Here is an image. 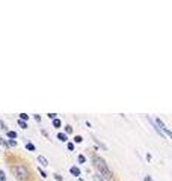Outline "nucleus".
Here are the masks:
<instances>
[{"mask_svg":"<svg viewBox=\"0 0 172 181\" xmlns=\"http://www.w3.org/2000/svg\"><path fill=\"white\" fill-rule=\"evenodd\" d=\"M92 162H94V165H95V167L98 169V175H100L104 181H112V172H110V169L107 167V165H106V162L101 158V157H98V156H94L92 157Z\"/></svg>","mask_w":172,"mask_h":181,"instance_id":"nucleus-1","label":"nucleus"},{"mask_svg":"<svg viewBox=\"0 0 172 181\" xmlns=\"http://www.w3.org/2000/svg\"><path fill=\"white\" fill-rule=\"evenodd\" d=\"M12 172H14V173H15V177H17L18 180H21V181L29 180V177H30L29 169H27L26 166H23V165H17V166H14V167H12Z\"/></svg>","mask_w":172,"mask_h":181,"instance_id":"nucleus-2","label":"nucleus"},{"mask_svg":"<svg viewBox=\"0 0 172 181\" xmlns=\"http://www.w3.org/2000/svg\"><path fill=\"white\" fill-rule=\"evenodd\" d=\"M70 172H71V175H74V177H80V169H78L77 166H71Z\"/></svg>","mask_w":172,"mask_h":181,"instance_id":"nucleus-3","label":"nucleus"},{"mask_svg":"<svg viewBox=\"0 0 172 181\" xmlns=\"http://www.w3.org/2000/svg\"><path fill=\"white\" fill-rule=\"evenodd\" d=\"M154 124H156V127H158V128H160L162 131H163L164 128H168V127L164 125V122H163V121H162V119H158V118L156 119V122H154Z\"/></svg>","mask_w":172,"mask_h":181,"instance_id":"nucleus-4","label":"nucleus"},{"mask_svg":"<svg viewBox=\"0 0 172 181\" xmlns=\"http://www.w3.org/2000/svg\"><path fill=\"white\" fill-rule=\"evenodd\" d=\"M38 162H39L41 166H48V160L45 158L44 156H38Z\"/></svg>","mask_w":172,"mask_h":181,"instance_id":"nucleus-5","label":"nucleus"},{"mask_svg":"<svg viewBox=\"0 0 172 181\" xmlns=\"http://www.w3.org/2000/svg\"><path fill=\"white\" fill-rule=\"evenodd\" d=\"M59 140H61V142H67L68 140V136L65 135V133H57V136H56Z\"/></svg>","mask_w":172,"mask_h":181,"instance_id":"nucleus-6","label":"nucleus"},{"mask_svg":"<svg viewBox=\"0 0 172 181\" xmlns=\"http://www.w3.org/2000/svg\"><path fill=\"white\" fill-rule=\"evenodd\" d=\"M6 136H8L11 140H14V139H17V133H15V131H11V130H8V131H6Z\"/></svg>","mask_w":172,"mask_h":181,"instance_id":"nucleus-7","label":"nucleus"},{"mask_svg":"<svg viewBox=\"0 0 172 181\" xmlns=\"http://www.w3.org/2000/svg\"><path fill=\"white\" fill-rule=\"evenodd\" d=\"M61 125H62V122H61V119H53V127L55 128H61Z\"/></svg>","mask_w":172,"mask_h":181,"instance_id":"nucleus-8","label":"nucleus"},{"mask_svg":"<svg viewBox=\"0 0 172 181\" xmlns=\"http://www.w3.org/2000/svg\"><path fill=\"white\" fill-rule=\"evenodd\" d=\"M20 121L27 122V121H29V115H27V113H20Z\"/></svg>","mask_w":172,"mask_h":181,"instance_id":"nucleus-9","label":"nucleus"},{"mask_svg":"<svg viewBox=\"0 0 172 181\" xmlns=\"http://www.w3.org/2000/svg\"><path fill=\"white\" fill-rule=\"evenodd\" d=\"M26 150H27V151H35V145L32 142H27V143H26Z\"/></svg>","mask_w":172,"mask_h":181,"instance_id":"nucleus-10","label":"nucleus"},{"mask_svg":"<svg viewBox=\"0 0 172 181\" xmlns=\"http://www.w3.org/2000/svg\"><path fill=\"white\" fill-rule=\"evenodd\" d=\"M77 160H78V163H86V157L83 156V154H80V156L77 157Z\"/></svg>","mask_w":172,"mask_h":181,"instance_id":"nucleus-11","label":"nucleus"},{"mask_svg":"<svg viewBox=\"0 0 172 181\" xmlns=\"http://www.w3.org/2000/svg\"><path fill=\"white\" fill-rule=\"evenodd\" d=\"M18 125L21 127V128H27V122H24V121H20L18 119Z\"/></svg>","mask_w":172,"mask_h":181,"instance_id":"nucleus-12","label":"nucleus"},{"mask_svg":"<svg viewBox=\"0 0 172 181\" xmlns=\"http://www.w3.org/2000/svg\"><path fill=\"white\" fill-rule=\"evenodd\" d=\"M74 142H76V143H82V142H83V137L77 135V136L74 137Z\"/></svg>","mask_w":172,"mask_h":181,"instance_id":"nucleus-13","label":"nucleus"},{"mask_svg":"<svg viewBox=\"0 0 172 181\" xmlns=\"http://www.w3.org/2000/svg\"><path fill=\"white\" fill-rule=\"evenodd\" d=\"M67 148H68V151H74V143L70 142V143L67 145Z\"/></svg>","mask_w":172,"mask_h":181,"instance_id":"nucleus-14","label":"nucleus"},{"mask_svg":"<svg viewBox=\"0 0 172 181\" xmlns=\"http://www.w3.org/2000/svg\"><path fill=\"white\" fill-rule=\"evenodd\" d=\"M0 181H6V175L3 171H0Z\"/></svg>","mask_w":172,"mask_h":181,"instance_id":"nucleus-15","label":"nucleus"},{"mask_svg":"<svg viewBox=\"0 0 172 181\" xmlns=\"http://www.w3.org/2000/svg\"><path fill=\"white\" fill-rule=\"evenodd\" d=\"M47 116H48L50 119H56V116H57V113H47Z\"/></svg>","mask_w":172,"mask_h":181,"instance_id":"nucleus-16","label":"nucleus"},{"mask_svg":"<svg viewBox=\"0 0 172 181\" xmlns=\"http://www.w3.org/2000/svg\"><path fill=\"white\" fill-rule=\"evenodd\" d=\"M65 131H67V133H72V127H71V125H67V127H65Z\"/></svg>","mask_w":172,"mask_h":181,"instance_id":"nucleus-17","label":"nucleus"},{"mask_svg":"<svg viewBox=\"0 0 172 181\" xmlns=\"http://www.w3.org/2000/svg\"><path fill=\"white\" fill-rule=\"evenodd\" d=\"M17 145V142H15V140H11L9 139V142H8V146H15Z\"/></svg>","mask_w":172,"mask_h":181,"instance_id":"nucleus-18","label":"nucleus"},{"mask_svg":"<svg viewBox=\"0 0 172 181\" xmlns=\"http://www.w3.org/2000/svg\"><path fill=\"white\" fill-rule=\"evenodd\" d=\"M39 175H41L42 178H47V173H45V172H44L42 169H39Z\"/></svg>","mask_w":172,"mask_h":181,"instance_id":"nucleus-19","label":"nucleus"},{"mask_svg":"<svg viewBox=\"0 0 172 181\" xmlns=\"http://www.w3.org/2000/svg\"><path fill=\"white\" fill-rule=\"evenodd\" d=\"M0 128H2V130H6V124L3 122L2 119H0Z\"/></svg>","mask_w":172,"mask_h":181,"instance_id":"nucleus-20","label":"nucleus"},{"mask_svg":"<svg viewBox=\"0 0 172 181\" xmlns=\"http://www.w3.org/2000/svg\"><path fill=\"white\" fill-rule=\"evenodd\" d=\"M94 181H104L100 175H94Z\"/></svg>","mask_w":172,"mask_h":181,"instance_id":"nucleus-21","label":"nucleus"},{"mask_svg":"<svg viewBox=\"0 0 172 181\" xmlns=\"http://www.w3.org/2000/svg\"><path fill=\"white\" fill-rule=\"evenodd\" d=\"M55 178H56V181H62V177L59 173H55Z\"/></svg>","mask_w":172,"mask_h":181,"instance_id":"nucleus-22","label":"nucleus"},{"mask_svg":"<svg viewBox=\"0 0 172 181\" xmlns=\"http://www.w3.org/2000/svg\"><path fill=\"white\" fill-rule=\"evenodd\" d=\"M143 181H153V178H151L149 175H147V177H145V178H143Z\"/></svg>","mask_w":172,"mask_h":181,"instance_id":"nucleus-23","label":"nucleus"},{"mask_svg":"<svg viewBox=\"0 0 172 181\" xmlns=\"http://www.w3.org/2000/svg\"><path fill=\"white\" fill-rule=\"evenodd\" d=\"M41 133H42V135H44L45 137H48V133H47V131H45V130H41Z\"/></svg>","mask_w":172,"mask_h":181,"instance_id":"nucleus-24","label":"nucleus"},{"mask_svg":"<svg viewBox=\"0 0 172 181\" xmlns=\"http://www.w3.org/2000/svg\"><path fill=\"white\" fill-rule=\"evenodd\" d=\"M33 118H35V119H36V121H38V122H39V121H41V116H39V115H35V116H33Z\"/></svg>","mask_w":172,"mask_h":181,"instance_id":"nucleus-25","label":"nucleus"}]
</instances>
